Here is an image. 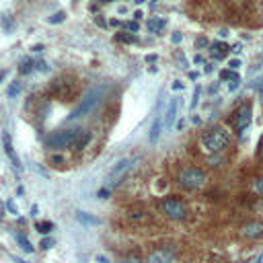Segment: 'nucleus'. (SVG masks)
<instances>
[{
    "label": "nucleus",
    "mask_w": 263,
    "mask_h": 263,
    "mask_svg": "<svg viewBox=\"0 0 263 263\" xmlns=\"http://www.w3.org/2000/svg\"><path fill=\"white\" fill-rule=\"evenodd\" d=\"M203 45H208V37H199L195 41V47H203Z\"/></svg>",
    "instance_id": "nucleus-33"
},
{
    "label": "nucleus",
    "mask_w": 263,
    "mask_h": 263,
    "mask_svg": "<svg viewBox=\"0 0 263 263\" xmlns=\"http://www.w3.org/2000/svg\"><path fill=\"white\" fill-rule=\"evenodd\" d=\"M218 35H220V37H228V29H222Z\"/></svg>",
    "instance_id": "nucleus-46"
},
{
    "label": "nucleus",
    "mask_w": 263,
    "mask_h": 263,
    "mask_svg": "<svg viewBox=\"0 0 263 263\" xmlns=\"http://www.w3.org/2000/svg\"><path fill=\"white\" fill-rule=\"evenodd\" d=\"M97 261H99V263H109V259H105L103 255H99V257H97Z\"/></svg>",
    "instance_id": "nucleus-44"
},
{
    "label": "nucleus",
    "mask_w": 263,
    "mask_h": 263,
    "mask_svg": "<svg viewBox=\"0 0 263 263\" xmlns=\"http://www.w3.org/2000/svg\"><path fill=\"white\" fill-rule=\"evenodd\" d=\"M193 62H195V64H201V62H203V58H201V55H195V58H193Z\"/></svg>",
    "instance_id": "nucleus-47"
},
{
    "label": "nucleus",
    "mask_w": 263,
    "mask_h": 263,
    "mask_svg": "<svg viewBox=\"0 0 263 263\" xmlns=\"http://www.w3.org/2000/svg\"><path fill=\"white\" fill-rule=\"evenodd\" d=\"M66 18V14L64 12H55V14H51L49 18H47V23H51V25H55V23H62Z\"/></svg>",
    "instance_id": "nucleus-23"
},
{
    "label": "nucleus",
    "mask_w": 263,
    "mask_h": 263,
    "mask_svg": "<svg viewBox=\"0 0 263 263\" xmlns=\"http://www.w3.org/2000/svg\"><path fill=\"white\" fill-rule=\"evenodd\" d=\"M35 66H37V70H43V72H47V70H49V68H47V64H45V62H37V64H35Z\"/></svg>",
    "instance_id": "nucleus-36"
},
{
    "label": "nucleus",
    "mask_w": 263,
    "mask_h": 263,
    "mask_svg": "<svg viewBox=\"0 0 263 263\" xmlns=\"http://www.w3.org/2000/svg\"><path fill=\"white\" fill-rule=\"evenodd\" d=\"M259 156L263 158V140H261V146H259Z\"/></svg>",
    "instance_id": "nucleus-50"
},
{
    "label": "nucleus",
    "mask_w": 263,
    "mask_h": 263,
    "mask_svg": "<svg viewBox=\"0 0 263 263\" xmlns=\"http://www.w3.org/2000/svg\"><path fill=\"white\" fill-rule=\"evenodd\" d=\"M189 78H191V80H197V78H199V74H197V72H189Z\"/></svg>",
    "instance_id": "nucleus-43"
},
{
    "label": "nucleus",
    "mask_w": 263,
    "mask_h": 263,
    "mask_svg": "<svg viewBox=\"0 0 263 263\" xmlns=\"http://www.w3.org/2000/svg\"><path fill=\"white\" fill-rule=\"evenodd\" d=\"M82 129H60V132H53L51 136L45 138V146L51 148V150H64V148H70L76 144V140L80 138Z\"/></svg>",
    "instance_id": "nucleus-3"
},
{
    "label": "nucleus",
    "mask_w": 263,
    "mask_h": 263,
    "mask_svg": "<svg viewBox=\"0 0 263 263\" xmlns=\"http://www.w3.org/2000/svg\"><path fill=\"white\" fill-rule=\"evenodd\" d=\"M2 214H4V203L0 201V218H2Z\"/></svg>",
    "instance_id": "nucleus-51"
},
{
    "label": "nucleus",
    "mask_w": 263,
    "mask_h": 263,
    "mask_svg": "<svg viewBox=\"0 0 263 263\" xmlns=\"http://www.w3.org/2000/svg\"><path fill=\"white\" fill-rule=\"evenodd\" d=\"M2 142H4V152H6V156L10 158V164H12V168L18 173V171H21V160H18V156H16L14 148H12L10 136H8V134H4V136H2Z\"/></svg>",
    "instance_id": "nucleus-11"
},
{
    "label": "nucleus",
    "mask_w": 263,
    "mask_h": 263,
    "mask_svg": "<svg viewBox=\"0 0 263 263\" xmlns=\"http://www.w3.org/2000/svg\"><path fill=\"white\" fill-rule=\"evenodd\" d=\"M12 259H14L16 263H29V261H25V259H18V257H12Z\"/></svg>",
    "instance_id": "nucleus-49"
},
{
    "label": "nucleus",
    "mask_w": 263,
    "mask_h": 263,
    "mask_svg": "<svg viewBox=\"0 0 263 263\" xmlns=\"http://www.w3.org/2000/svg\"><path fill=\"white\" fill-rule=\"evenodd\" d=\"M18 92H21V82H18V80H14V82H12L10 86H8V90H6V95H8L10 99H14V97H16Z\"/></svg>",
    "instance_id": "nucleus-19"
},
{
    "label": "nucleus",
    "mask_w": 263,
    "mask_h": 263,
    "mask_svg": "<svg viewBox=\"0 0 263 263\" xmlns=\"http://www.w3.org/2000/svg\"><path fill=\"white\" fill-rule=\"evenodd\" d=\"M162 27H164V21H162V18H160V21H156V18H150V21H148V31H150V33H158Z\"/></svg>",
    "instance_id": "nucleus-16"
},
{
    "label": "nucleus",
    "mask_w": 263,
    "mask_h": 263,
    "mask_svg": "<svg viewBox=\"0 0 263 263\" xmlns=\"http://www.w3.org/2000/svg\"><path fill=\"white\" fill-rule=\"evenodd\" d=\"M238 86H240V78H236V80H232V82H230V86H228V88H230V90H236V88H238Z\"/></svg>",
    "instance_id": "nucleus-35"
},
{
    "label": "nucleus",
    "mask_w": 263,
    "mask_h": 263,
    "mask_svg": "<svg viewBox=\"0 0 263 263\" xmlns=\"http://www.w3.org/2000/svg\"><path fill=\"white\" fill-rule=\"evenodd\" d=\"M253 187H255V191H257L259 195H263V177H259V179L255 181V185H253Z\"/></svg>",
    "instance_id": "nucleus-29"
},
{
    "label": "nucleus",
    "mask_w": 263,
    "mask_h": 263,
    "mask_svg": "<svg viewBox=\"0 0 263 263\" xmlns=\"http://www.w3.org/2000/svg\"><path fill=\"white\" fill-rule=\"evenodd\" d=\"M171 88H173V90H183V88H185V84H183V82H181V80H175V82H173V86H171Z\"/></svg>",
    "instance_id": "nucleus-32"
},
{
    "label": "nucleus",
    "mask_w": 263,
    "mask_h": 263,
    "mask_svg": "<svg viewBox=\"0 0 263 263\" xmlns=\"http://www.w3.org/2000/svg\"><path fill=\"white\" fill-rule=\"evenodd\" d=\"M144 60H146L148 64H154V62L158 60V55H156V53H146V58H144Z\"/></svg>",
    "instance_id": "nucleus-31"
},
{
    "label": "nucleus",
    "mask_w": 263,
    "mask_h": 263,
    "mask_svg": "<svg viewBox=\"0 0 263 263\" xmlns=\"http://www.w3.org/2000/svg\"><path fill=\"white\" fill-rule=\"evenodd\" d=\"M6 210H8L10 214H18V208H16V203H14L12 199H8V201H6Z\"/></svg>",
    "instance_id": "nucleus-28"
},
{
    "label": "nucleus",
    "mask_w": 263,
    "mask_h": 263,
    "mask_svg": "<svg viewBox=\"0 0 263 263\" xmlns=\"http://www.w3.org/2000/svg\"><path fill=\"white\" fill-rule=\"evenodd\" d=\"M199 92H201V86H195V90H193V99H191V103H189L191 109L197 107V103H199Z\"/></svg>",
    "instance_id": "nucleus-22"
},
{
    "label": "nucleus",
    "mask_w": 263,
    "mask_h": 263,
    "mask_svg": "<svg viewBox=\"0 0 263 263\" xmlns=\"http://www.w3.org/2000/svg\"><path fill=\"white\" fill-rule=\"evenodd\" d=\"M162 105H164V101H160V103H158L156 117H154V121H152V125H150V134H148L150 144H156V142H158L160 132H162V127H164V109H162Z\"/></svg>",
    "instance_id": "nucleus-7"
},
{
    "label": "nucleus",
    "mask_w": 263,
    "mask_h": 263,
    "mask_svg": "<svg viewBox=\"0 0 263 263\" xmlns=\"http://www.w3.org/2000/svg\"><path fill=\"white\" fill-rule=\"evenodd\" d=\"M142 16H144V14H142V10H136V12H134V21H140Z\"/></svg>",
    "instance_id": "nucleus-40"
},
{
    "label": "nucleus",
    "mask_w": 263,
    "mask_h": 263,
    "mask_svg": "<svg viewBox=\"0 0 263 263\" xmlns=\"http://www.w3.org/2000/svg\"><path fill=\"white\" fill-rule=\"evenodd\" d=\"M95 23H97L99 27H107V21H105V18H101V16H97V18H95Z\"/></svg>",
    "instance_id": "nucleus-37"
},
{
    "label": "nucleus",
    "mask_w": 263,
    "mask_h": 263,
    "mask_svg": "<svg viewBox=\"0 0 263 263\" xmlns=\"http://www.w3.org/2000/svg\"><path fill=\"white\" fill-rule=\"evenodd\" d=\"M16 242L21 245V249H23V251H27V253H33V247H31V242H29V240H27L23 234H16Z\"/></svg>",
    "instance_id": "nucleus-18"
},
{
    "label": "nucleus",
    "mask_w": 263,
    "mask_h": 263,
    "mask_svg": "<svg viewBox=\"0 0 263 263\" xmlns=\"http://www.w3.org/2000/svg\"><path fill=\"white\" fill-rule=\"evenodd\" d=\"M177 109H179V99H171L166 103V109H164V129L173 127L175 117H177Z\"/></svg>",
    "instance_id": "nucleus-10"
},
{
    "label": "nucleus",
    "mask_w": 263,
    "mask_h": 263,
    "mask_svg": "<svg viewBox=\"0 0 263 263\" xmlns=\"http://www.w3.org/2000/svg\"><path fill=\"white\" fill-rule=\"evenodd\" d=\"M171 41H173V43H181V41H183V33H179V31H175V33L171 35Z\"/></svg>",
    "instance_id": "nucleus-30"
},
{
    "label": "nucleus",
    "mask_w": 263,
    "mask_h": 263,
    "mask_svg": "<svg viewBox=\"0 0 263 263\" xmlns=\"http://www.w3.org/2000/svg\"><path fill=\"white\" fill-rule=\"evenodd\" d=\"M117 39L123 41V43H134V41H136V37H134V35H127V33H119Z\"/></svg>",
    "instance_id": "nucleus-26"
},
{
    "label": "nucleus",
    "mask_w": 263,
    "mask_h": 263,
    "mask_svg": "<svg viewBox=\"0 0 263 263\" xmlns=\"http://www.w3.org/2000/svg\"><path fill=\"white\" fill-rule=\"evenodd\" d=\"M88 140H90V134H88V132H82V134H80V138H78V140H76V144H74V150H82V148L86 146V142H88Z\"/></svg>",
    "instance_id": "nucleus-17"
},
{
    "label": "nucleus",
    "mask_w": 263,
    "mask_h": 263,
    "mask_svg": "<svg viewBox=\"0 0 263 263\" xmlns=\"http://www.w3.org/2000/svg\"><path fill=\"white\" fill-rule=\"evenodd\" d=\"M263 234V222H249L240 228V236L245 238H253V236H261Z\"/></svg>",
    "instance_id": "nucleus-12"
},
{
    "label": "nucleus",
    "mask_w": 263,
    "mask_h": 263,
    "mask_svg": "<svg viewBox=\"0 0 263 263\" xmlns=\"http://www.w3.org/2000/svg\"><path fill=\"white\" fill-rule=\"evenodd\" d=\"M242 66V62L238 60V58H232V60H228V70H238Z\"/></svg>",
    "instance_id": "nucleus-27"
},
{
    "label": "nucleus",
    "mask_w": 263,
    "mask_h": 263,
    "mask_svg": "<svg viewBox=\"0 0 263 263\" xmlns=\"http://www.w3.org/2000/svg\"><path fill=\"white\" fill-rule=\"evenodd\" d=\"M31 51H37V53H39V51H43V45H39V43H37V45H33V47H31Z\"/></svg>",
    "instance_id": "nucleus-41"
},
{
    "label": "nucleus",
    "mask_w": 263,
    "mask_h": 263,
    "mask_svg": "<svg viewBox=\"0 0 263 263\" xmlns=\"http://www.w3.org/2000/svg\"><path fill=\"white\" fill-rule=\"evenodd\" d=\"M39 247H41V249H45V251H47V249H51V247H53V238H51V236H45V238H41Z\"/></svg>",
    "instance_id": "nucleus-25"
},
{
    "label": "nucleus",
    "mask_w": 263,
    "mask_h": 263,
    "mask_svg": "<svg viewBox=\"0 0 263 263\" xmlns=\"http://www.w3.org/2000/svg\"><path fill=\"white\" fill-rule=\"evenodd\" d=\"M2 78H4V72H0V80H2Z\"/></svg>",
    "instance_id": "nucleus-53"
},
{
    "label": "nucleus",
    "mask_w": 263,
    "mask_h": 263,
    "mask_svg": "<svg viewBox=\"0 0 263 263\" xmlns=\"http://www.w3.org/2000/svg\"><path fill=\"white\" fill-rule=\"evenodd\" d=\"M76 218H78L82 224H92V226L101 224V220H99V218H95V216H86L84 212H78V214H76Z\"/></svg>",
    "instance_id": "nucleus-15"
},
{
    "label": "nucleus",
    "mask_w": 263,
    "mask_h": 263,
    "mask_svg": "<svg viewBox=\"0 0 263 263\" xmlns=\"http://www.w3.org/2000/svg\"><path fill=\"white\" fill-rule=\"evenodd\" d=\"M31 70H33V66H31V60H29V58H25V60L21 62V66H18V72H21V74H29Z\"/></svg>",
    "instance_id": "nucleus-21"
},
{
    "label": "nucleus",
    "mask_w": 263,
    "mask_h": 263,
    "mask_svg": "<svg viewBox=\"0 0 263 263\" xmlns=\"http://www.w3.org/2000/svg\"><path fill=\"white\" fill-rule=\"evenodd\" d=\"M228 144H230V134L224 127H212L201 136V146L208 154L222 152L224 148H228Z\"/></svg>",
    "instance_id": "nucleus-2"
},
{
    "label": "nucleus",
    "mask_w": 263,
    "mask_h": 263,
    "mask_svg": "<svg viewBox=\"0 0 263 263\" xmlns=\"http://www.w3.org/2000/svg\"><path fill=\"white\" fill-rule=\"evenodd\" d=\"M251 119H253V107L249 103H242L234 111V115H232V127H234V132H245L251 125Z\"/></svg>",
    "instance_id": "nucleus-6"
},
{
    "label": "nucleus",
    "mask_w": 263,
    "mask_h": 263,
    "mask_svg": "<svg viewBox=\"0 0 263 263\" xmlns=\"http://www.w3.org/2000/svg\"><path fill=\"white\" fill-rule=\"evenodd\" d=\"M134 2H136V4H144L146 0H134Z\"/></svg>",
    "instance_id": "nucleus-52"
},
{
    "label": "nucleus",
    "mask_w": 263,
    "mask_h": 263,
    "mask_svg": "<svg viewBox=\"0 0 263 263\" xmlns=\"http://www.w3.org/2000/svg\"><path fill=\"white\" fill-rule=\"evenodd\" d=\"M103 92H105V86L103 84H97L92 86L90 90H86V95L80 99V103L74 107V111L70 113V119H80L84 115H90V111L101 103L103 99Z\"/></svg>",
    "instance_id": "nucleus-1"
},
{
    "label": "nucleus",
    "mask_w": 263,
    "mask_h": 263,
    "mask_svg": "<svg viewBox=\"0 0 263 263\" xmlns=\"http://www.w3.org/2000/svg\"><path fill=\"white\" fill-rule=\"evenodd\" d=\"M107 195H109V189H101L99 191V197H107Z\"/></svg>",
    "instance_id": "nucleus-42"
},
{
    "label": "nucleus",
    "mask_w": 263,
    "mask_h": 263,
    "mask_svg": "<svg viewBox=\"0 0 263 263\" xmlns=\"http://www.w3.org/2000/svg\"><path fill=\"white\" fill-rule=\"evenodd\" d=\"M160 208H162V212H164L168 218H173V220H183V218L187 216V205H185L179 197H175V195L164 197L162 203H160Z\"/></svg>",
    "instance_id": "nucleus-5"
},
{
    "label": "nucleus",
    "mask_w": 263,
    "mask_h": 263,
    "mask_svg": "<svg viewBox=\"0 0 263 263\" xmlns=\"http://www.w3.org/2000/svg\"><path fill=\"white\" fill-rule=\"evenodd\" d=\"M35 228H37V232H39V234H49V232L53 230V222L43 220V222H37V224H35Z\"/></svg>",
    "instance_id": "nucleus-14"
},
{
    "label": "nucleus",
    "mask_w": 263,
    "mask_h": 263,
    "mask_svg": "<svg viewBox=\"0 0 263 263\" xmlns=\"http://www.w3.org/2000/svg\"><path fill=\"white\" fill-rule=\"evenodd\" d=\"M220 78H222V80H230V82H232V80H236V78H240V76H238L234 70H222V72H220Z\"/></svg>",
    "instance_id": "nucleus-20"
},
{
    "label": "nucleus",
    "mask_w": 263,
    "mask_h": 263,
    "mask_svg": "<svg viewBox=\"0 0 263 263\" xmlns=\"http://www.w3.org/2000/svg\"><path fill=\"white\" fill-rule=\"evenodd\" d=\"M136 162V156H129V158H123V160H119L111 171H109V179H111V183H119V179L132 168V164Z\"/></svg>",
    "instance_id": "nucleus-9"
},
{
    "label": "nucleus",
    "mask_w": 263,
    "mask_h": 263,
    "mask_svg": "<svg viewBox=\"0 0 263 263\" xmlns=\"http://www.w3.org/2000/svg\"><path fill=\"white\" fill-rule=\"evenodd\" d=\"M257 90H259V95H261V99H263V80L257 82Z\"/></svg>",
    "instance_id": "nucleus-39"
},
{
    "label": "nucleus",
    "mask_w": 263,
    "mask_h": 263,
    "mask_svg": "<svg viewBox=\"0 0 263 263\" xmlns=\"http://www.w3.org/2000/svg\"><path fill=\"white\" fill-rule=\"evenodd\" d=\"M121 263H142V261H140V257H125Z\"/></svg>",
    "instance_id": "nucleus-34"
},
{
    "label": "nucleus",
    "mask_w": 263,
    "mask_h": 263,
    "mask_svg": "<svg viewBox=\"0 0 263 263\" xmlns=\"http://www.w3.org/2000/svg\"><path fill=\"white\" fill-rule=\"evenodd\" d=\"M228 51H230V47H228L226 43H214V45H212V55H214V58H220V60H222Z\"/></svg>",
    "instance_id": "nucleus-13"
},
{
    "label": "nucleus",
    "mask_w": 263,
    "mask_h": 263,
    "mask_svg": "<svg viewBox=\"0 0 263 263\" xmlns=\"http://www.w3.org/2000/svg\"><path fill=\"white\" fill-rule=\"evenodd\" d=\"M123 27H125V29H129L132 33L140 31V23H138V21H127V23H123Z\"/></svg>",
    "instance_id": "nucleus-24"
},
{
    "label": "nucleus",
    "mask_w": 263,
    "mask_h": 263,
    "mask_svg": "<svg viewBox=\"0 0 263 263\" xmlns=\"http://www.w3.org/2000/svg\"><path fill=\"white\" fill-rule=\"evenodd\" d=\"M240 49H242V45H240V43H236V45H232V47H230V51H234V53H240Z\"/></svg>",
    "instance_id": "nucleus-38"
},
{
    "label": "nucleus",
    "mask_w": 263,
    "mask_h": 263,
    "mask_svg": "<svg viewBox=\"0 0 263 263\" xmlns=\"http://www.w3.org/2000/svg\"><path fill=\"white\" fill-rule=\"evenodd\" d=\"M177 183L185 189H199L205 183V173L197 166H183L177 175Z\"/></svg>",
    "instance_id": "nucleus-4"
},
{
    "label": "nucleus",
    "mask_w": 263,
    "mask_h": 263,
    "mask_svg": "<svg viewBox=\"0 0 263 263\" xmlns=\"http://www.w3.org/2000/svg\"><path fill=\"white\" fill-rule=\"evenodd\" d=\"M109 25H111V27H119V21H117V18H113V21H109Z\"/></svg>",
    "instance_id": "nucleus-45"
},
{
    "label": "nucleus",
    "mask_w": 263,
    "mask_h": 263,
    "mask_svg": "<svg viewBox=\"0 0 263 263\" xmlns=\"http://www.w3.org/2000/svg\"><path fill=\"white\" fill-rule=\"evenodd\" d=\"M173 259H175V249L171 245H164V247L152 251L148 255V261L146 263H173Z\"/></svg>",
    "instance_id": "nucleus-8"
},
{
    "label": "nucleus",
    "mask_w": 263,
    "mask_h": 263,
    "mask_svg": "<svg viewBox=\"0 0 263 263\" xmlns=\"http://www.w3.org/2000/svg\"><path fill=\"white\" fill-rule=\"evenodd\" d=\"M148 72H150V74H156V72H158V68H156V66H150V68H148Z\"/></svg>",
    "instance_id": "nucleus-48"
}]
</instances>
